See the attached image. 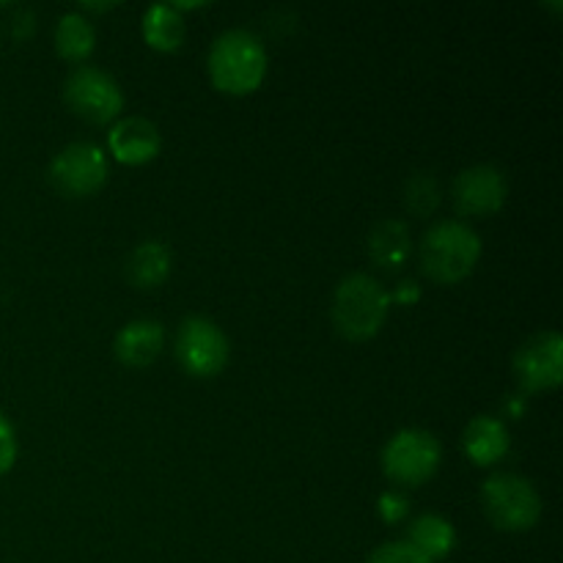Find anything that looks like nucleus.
Returning <instances> with one entry per match:
<instances>
[{"label":"nucleus","mask_w":563,"mask_h":563,"mask_svg":"<svg viewBox=\"0 0 563 563\" xmlns=\"http://www.w3.org/2000/svg\"><path fill=\"white\" fill-rule=\"evenodd\" d=\"M174 352L187 374L214 377L229 363L231 344L218 322H212L209 317H187L181 319L179 330H176Z\"/></svg>","instance_id":"obj_6"},{"label":"nucleus","mask_w":563,"mask_h":563,"mask_svg":"<svg viewBox=\"0 0 563 563\" xmlns=\"http://www.w3.org/2000/svg\"><path fill=\"white\" fill-rule=\"evenodd\" d=\"M368 256H372L374 264L379 267H399V264L407 262L412 251L410 229H407L405 220H379L372 231H368Z\"/></svg>","instance_id":"obj_15"},{"label":"nucleus","mask_w":563,"mask_h":563,"mask_svg":"<svg viewBox=\"0 0 563 563\" xmlns=\"http://www.w3.org/2000/svg\"><path fill=\"white\" fill-rule=\"evenodd\" d=\"M165 346V328L157 319H132L115 335V357L126 366H148Z\"/></svg>","instance_id":"obj_12"},{"label":"nucleus","mask_w":563,"mask_h":563,"mask_svg":"<svg viewBox=\"0 0 563 563\" xmlns=\"http://www.w3.org/2000/svg\"><path fill=\"white\" fill-rule=\"evenodd\" d=\"M509 429L495 416H476L462 432V449L476 465H495L509 454Z\"/></svg>","instance_id":"obj_13"},{"label":"nucleus","mask_w":563,"mask_h":563,"mask_svg":"<svg viewBox=\"0 0 563 563\" xmlns=\"http://www.w3.org/2000/svg\"><path fill=\"white\" fill-rule=\"evenodd\" d=\"M110 152L126 165H141L157 157L159 146H163V135H159L157 124L146 115H124L113 124L108 132Z\"/></svg>","instance_id":"obj_11"},{"label":"nucleus","mask_w":563,"mask_h":563,"mask_svg":"<svg viewBox=\"0 0 563 563\" xmlns=\"http://www.w3.org/2000/svg\"><path fill=\"white\" fill-rule=\"evenodd\" d=\"M47 176L66 196H91L108 179V157L97 143L75 141L49 159Z\"/></svg>","instance_id":"obj_8"},{"label":"nucleus","mask_w":563,"mask_h":563,"mask_svg":"<svg viewBox=\"0 0 563 563\" xmlns=\"http://www.w3.org/2000/svg\"><path fill=\"white\" fill-rule=\"evenodd\" d=\"M482 256V236L462 220H440L421 240V267L438 284H456L473 273Z\"/></svg>","instance_id":"obj_2"},{"label":"nucleus","mask_w":563,"mask_h":563,"mask_svg":"<svg viewBox=\"0 0 563 563\" xmlns=\"http://www.w3.org/2000/svg\"><path fill=\"white\" fill-rule=\"evenodd\" d=\"M209 77L225 93H251L267 75V49L247 27H229L209 47Z\"/></svg>","instance_id":"obj_1"},{"label":"nucleus","mask_w":563,"mask_h":563,"mask_svg":"<svg viewBox=\"0 0 563 563\" xmlns=\"http://www.w3.org/2000/svg\"><path fill=\"white\" fill-rule=\"evenodd\" d=\"M440 460H443L440 440L418 427L396 432L383 449L385 476L394 478L396 484H405V487H418L427 478H432L438 473Z\"/></svg>","instance_id":"obj_5"},{"label":"nucleus","mask_w":563,"mask_h":563,"mask_svg":"<svg viewBox=\"0 0 563 563\" xmlns=\"http://www.w3.org/2000/svg\"><path fill=\"white\" fill-rule=\"evenodd\" d=\"M366 563H432L421 550L412 548L407 539H396V542H385L368 555Z\"/></svg>","instance_id":"obj_20"},{"label":"nucleus","mask_w":563,"mask_h":563,"mask_svg":"<svg viewBox=\"0 0 563 563\" xmlns=\"http://www.w3.org/2000/svg\"><path fill=\"white\" fill-rule=\"evenodd\" d=\"M509 198V179L493 163L467 165L454 179V203L462 214L498 212Z\"/></svg>","instance_id":"obj_10"},{"label":"nucleus","mask_w":563,"mask_h":563,"mask_svg":"<svg viewBox=\"0 0 563 563\" xmlns=\"http://www.w3.org/2000/svg\"><path fill=\"white\" fill-rule=\"evenodd\" d=\"M405 203L410 212L429 214L440 203V185L434 174H416L405 185Z\"/></svg>","instance_id":"obj_19"},{"label":"nucleus","mask_w":563,"mask_h":563,"mask_svg":"<svg viewBox=\"0 0 563 563\" xmlns=\"http://www.w3.org/2000/svg\"><path fill=\"white\" fill-rule=\"evenodd\" d=\"M143 36L154 49L174 53L181 47L187 36L185 16L174 3H152L143 14Z\"/></svg>","instance_id":"obj_17"},{"label":"nucleus","mask_w":563,"mask_h":563,"mask_svg":"<svg viewBox=\"0 0 563 563\" xmlns=\"http://www.w3.org/2000/svg\"><path fill=\"white\" fill-rule=\"evenodd\" d=\"M170 264H174L170 247L163 240H146L126 258V278L137 289H157L170 275Z\"/></svg>","instance_id":"obj_14"},{"label":"nucleus","mask_w":563,"mask_h":563,"mask_svg":"<svg viewBox=\"0 0 563 563\" xmlns=\"http://www.w3.org/2000/svg\"><path fill=\"white\" fill-rule=\"evenodd\" d=\"M64 97L69 108L91 124H104V121L115 119L124 108V91L115 82V77L99 66L88 64L75 66L69 71L64 82Z\"/></svg>","instance_id":"obj_7"},{"label":"nucleus","mask_w":563,"mask_h":563,"mask_svg":"<svg viewBox=\"0 0 563 563\" xmlns=\"http://www.w3.org/2000/svg\"><path fill=\"white\" fill-rule=\"evenodd\" d=\"M383 506H385V509L390 506V511H385V517H388L390 522L399 520V517L405 515V500L396 498V495H383Z\"/></svg>","instance_id":"obj_22"},{"label":"nucleus","mask_w":563,"mask_h":563,"mask_svg":"<svg viewBox=\"0 0 563 563\" xmlns=\"http://www.w3.org/2000/svg\"><path fill=\"white\" fill-rule=\"evenodd\" d=\"M16 432L9 423V418L0 416V476L11 471V465L16 462Z\"/></svg>","instance_id":"obj_21"},{"label":"nucleus","mask_w":563,"mask_h":563,"mask_svg":"<svg viewBox=\"0 0 563 563\" xmlns=\"http://www.w3.org/2000/svg\"><path fill=\"white\" fill-rule=\"evenodd\" d=\"M97 31L82 11H66L55 25V49L66 60H82L93 53Z\"/></svg>","instance_id":"obj_18"},{"label":"nucleus","mask_w":563,"mask_h":563,"mask_svg":"<svg viewBox=\"0 0 563 563\" xmlns=\"http://www.w3.org/2000/svg\"><path fill=\"white\" fill-rule=\"evenodd\" d=\"M482 504L500 531H528L542 515V498L531 478L500 471L484 482Z\"/></svg>","instance_id":"obj_4"},{"label":"nucleus","mask_w":563,"mask_h":563,"mask_svg":"<svg viewBox=\"0 0 563 563\" xmlns=\"http://www.w3.org/2000/svg\"><path fill=\"white\" fill-rule=\"evenodd\" d=\"M390 295L374 275L350 273L339 280L333 295V322L341 335L366 341L388 319Z\"/></svg>","instance_id":"obj_3"},{"label":"nucleus","mask_w":563,"mask_h":563,"mask_svg":"<svg viewBox=\"0 0 563 563\" xmlns=\"http://www.w3.org/2000/svg\"><path fill=\"white\" fill-rule=\"evenodd\" d=\"M515 377L528 390L555 388L563 377V339L559 330H542L515 352Z\"/></svg>","instance_id":"obj_9"},{"label":"nucleus","mask_w":563,"mask_h":563,"mask_svg":"<svg viewBox=\"0 0 563 563\" xmlns=\"http://www.w3.org/2000/svg\"><path fill=\"white\" fill-rule=\"evenodd\" d=\"M407 542L416 550H421L429 561H440L454 550L456 544V531L443 515H418L416 520L407 528Z\"/></svg>","instance_id":"obj_16"}]
</instances>
